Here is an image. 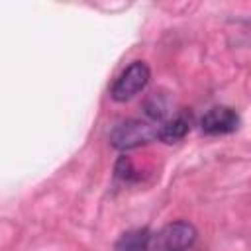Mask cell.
<instances>
[{
	"label": "cell",
	"mask_w": 251,
	"mask_h": 251,
	"mask_svg": "<svg viewBox=\"0 0 251 251\" xmlns=\"http://www.w3.org/2000/svg\"><path fill=\"white\" fill-rule=\"evenodd\" d=\"M149 231L147 229H133L120 237L116 251H145Z\"/></svg>",
	"instance_id": "cell-6"
},
{
	"label": "cell",
	"mask_w": 251,
	"mask_h": 251,
	"mask_svg": "<svg viewBox=\"0 0 251 251\" xmlns=\"http://www.w3.org/2000/svg\"><path fill=\"white\" fill-rule=\"evenodd\" d=\"M161 126V124H159ZM157 122H143V120H126L122 124H118L112 133H110V143L120 149H135L139 145L151 143L153 139H157V131H159Z\"/></svg>",
	"instance_id": "cell-2"
},
{
	"label": "cell",
	"mask_w": 251,
	"mask_h": 251,
	"mask_svg": "<svg viewBox=\"0 0 251 251\" xmlns=\"http://www.w3.org/2000/svg\"><path fill=\"white\" fill-rule=\"evenodd\" d=\"M149 78H151L149 67L143 61H133L114 80V84L110 88V96L116 102H127V100H131L133 96H137L147 86Z\"/></svg>",
	"instance_id": "cell-3"
},
{
	"label": "cell",
	"mask_w": 251,
	"mask_h": 251,
	"mask_svg": "<svg viewBox=\"0 0 251 251\" xmlns=\"http://www.w3.org/2000/svg\"><path fill=\"white\" fill-rule=\"evenodd\" d=\"M196 227L188 222H173L149 233L145 251H186L196 241Z\"/></svg>",
	"instance_id": "cell-1"
},
{
	"label": "cell",
	"mask_w": 251,
	"mask_h": 251,
	"mask_svg": "<svg viewBox=\"0 0 251 251\" xmlns=\"http://www.w3.org/2000/svg\"><path fill=\"white\" fill-rule=\"evenodd\" d=\"M200 127L204 133L208 135H224V133H231L239 127V114L233 108L227 106H216L212 110H208L202 120H200Z\"/></svg>",
	"instance_id": "cell-4"
},
{
	"label": "cell",
	"mask_w": 251,
	"mask_h": 251,
	"mask_svg": "<svg viewBox=\"0 0 251 251\" xmlns=\"http://www.w3.org/2000/svg\"><path fill=\"white\" fill-rule=\"evenodd\" d=\"M188 131H190V120L180 114V116H175L173 120L159 126L157 139H161L165 143H175V141H180Z\"/></svg>",
	"instance_id": "cell-5"
},
{
	"label": "cell",
	"mask_w": 251,
	"mask_h": 251,
	"mask_svg": "<svg viewBox=\"0 0 251 251\" xmlns=\"http://www.w3.org/2000/svg\"><path fill=\"white\" fill-rule=\"evenodd\" d=\"M133 173H137L129 161V157H120L118 163H116V175L124 180H131V178H137Z\"/></svg>",
	"instance_id": "cell-7"
}]
</instances>
